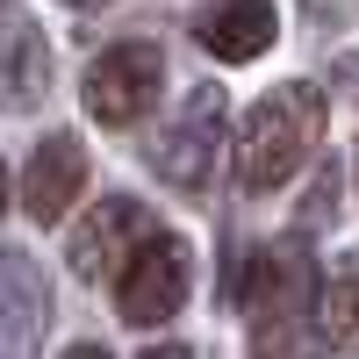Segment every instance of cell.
Instances as JSON below:
<instances>
[{
    "label": "cell",
    "mask_w": 359,
    "mask_h": 359,
    "mask_svg": "<svg viewBox=\"0 0 359 359\" xmlns=\"http://www.w3.org/2000/svg\"><path fill=\"white\" fill-rule=\"evenodd\" d=\"M201 43L223 57V65H245L273 43V0H216L201 15Z\"/></svg>",
    "instance_id": "obj_9"
},
{
    "label": "cell",
    "mask_w": 359,
    "mask_h": 359,
    "mask_svg": "<svg viewBox=\"0 0 359 359\" xmlns=\"http://www.w3.org/2000/svg\"><path fill=\"white\" fill-rule=\"evenodd\" d=\"M144 208L130 194H108L101 208H86V223L72 230V273L79 280H108L115 266H130V252L144 245Z\"/></svg>",
    "instance_id": "obj_6"
},
{
    "label": "cell",
    "mask_w": 359,
    "mask_h": 359,
    "mask_svg": "<svg viewBox=\"0 0 359 359\" xmlns=\"http://www.w3.org/2000/svg\"><path fill=\"white\" fill-rule=\"evenodd\" d=\"M187 280H194L187 237L151 230V237L130 252L123 280H115V309H123V323H172V309L187 302Z\"/></svg>",
    "instance_id": "obj_2"
},
{
    "label": "cell",
    "mask_w": 359,
    "mask_h": 359,
    "mask_svg": "<svg viewBox=\"0 0 359 359\" xmlns=\"http://www.w3.org/2000/svg\"><path fill=\"white\" fill-rule=\"evenodd\" d=\"M323 144V94L316 86H273L252 115H245V130H237V187L245 194H273L287 187L294 172L309 165V151Z\"/></svg>",
    "instance_id": "obj_1"
},
{
    "label": "cell",
    "mask_w": 359,
    "mask_h": 359,
    "mask_svg": "<svg viewBox=\"0 0 359 359\" xmlns=\"http://www.w3.org/2000/svg\"><path fill=\"white\" fill-rule=\"evenodd\" d=\"M252 359H309L302 309H294V316H259V331H252Z\"/></svg>",
    "instance_id": "obj_11"
},
{
    "label": "cell",
    "mask_w": 359,
    "mask_h": 359,
    "mask_svg": "<svg viewBox=\"0 0 359 359\" xmlns=\"http://www.w3.org/2000/svg\"><path fill=\"white\" fill-rule=\"evenodd\" d=\"M65 8H101V0H65Z\"/></svg>",
    "instance_id": "obj_15"
},
{
    "label": "cell",
    "mask_w": 359,
    "mask_h": 359,
    "mask_svg": "<svg viewBox=\"0 0 359 359\" xmlns=\"http://www.w3.org/2000/svg\"><path fill=\"white\" fill-rule=\"evenodd\" d=\"M158 79H165L158 43H115V50L94 57V72H86V115H94L101 130H130L137 115L158 101Z\"/></svg>",
    "instance_id": "obj_4"
},
{
    "label": "cell",
    "mask_w": 359,
    "mask_h": 359,
    "mask_svg": "<svg viewBox=\"0 0 359 359\" xmlns=\"http://www.w3.org/2000/svg\"><path fill=\"white\" fill-rule=\"evenodd\" d=\"M223 123H230V101H223V86H187V101L172 108V123L158 130V144H151V165H158V180H172V187H201L208 180V165H216V151H223Z\"/></svg>",
    "instance_id": "obj_3"
},
{
    "label": "cell",
    "mask_w": 359,
    "mask_h": 359,
    "mask_svg": "<svg viewBox=\"0 0 359 359\" xmlns=\"http://www.w3.org/2000/svg\"><path fill=\"white\" fill-rule=\"evenodd\" d=\"M230 302L245 309V316H294L309 302V259L294 252V245H259L237 259V273H230Z\"/></svg>",
    "instance_id": "obj_5"
},
{
    "label": "cell",
    "mask_w": 359,
    "mask_h": 359,
    "mask_svg": "<svg viewBox=\"0 0 359 359\" xmlns=\"http://www.w3.org/2000/svg\"><path fill=\"white\" fill-rule=\"evenodd\" d=\"M0 208H8V165H0Z\"/></svg>",
    "instance_id": "obj_14"
},
{
    "label": "cell",
    "mask_w": 359,
    "mask_h": 359,
    "mask_svg": "<svg viewBox=\"0 0 359 359\" xmlns=\"http://www.w3.org/2000/svg\"><path fill=\"white\" fill-rule=\"evenodd\" d=\"M65 359H108V352H101V345H72Z\"/></svg>",
    "instance_id": "obj_13"
},
{
    "label": "cell",
    "mask_w": 359,
    "mask_h": 359,
    "mask_svg": "<svg viewBox=\"0 0 359 359\" xmlns=\"http://www.w3.org/2000/svg\"><path fill=\"white\" fill-rule=\"evenodd\" d=\"M43 86H50V57H43L36 22L0 0V108H36Z\"/></svg>",
    "instance_id": "obj_8"
},
{
    "label": "cell",
    "mask_w": 359,
    "mask_h": 359,
    "mask_svg": "<svg viewBox=\"0 0 359 359\" xmlns=\"http://www.w3.org/2000/svg\"><path fill=\"white\" fill-rule=\"evenodd\" d=\"M79 187H86V144L79 137H43L36 158L22 165V208L36 223H65Z\"/></svg>",
    "instance_id": "obj_7"
},
{
    "label": "cell",
    "mask_w": 359,
    "mask_h": 359,
    "mask_svg": "<svg viewBox=\"0 0 359 359\" xmlns=\"http://www.w3.org/2000/svg\"><path fill=\"white\" fill-rule=\"evenodd\" d=\"M144 359H194V352H187V345H151Z\"/></svg>",
    "instance_id": "obj_12"
},
{
    "label": "cell",
    "mask_w": 359,
    "mask_h": 359,
    "mask_svg": "<svg viewBox=\"0 0 359 359\" xmlns=\"http://www.w3.org/2000/svg\"><path fill=\"white\" fill-rule=\"evenodd\" d=\"M323 338L359 352V259H345L331 273V287H323Z\"/></svg>",
    "instance_id": "obj_10"
}]
</instances>
